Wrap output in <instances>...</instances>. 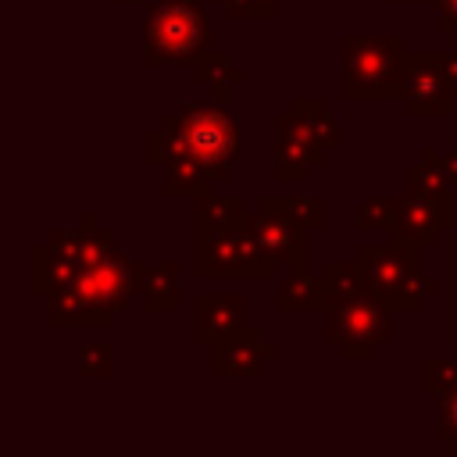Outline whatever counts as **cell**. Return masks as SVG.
I'll return each mask as SVG.
<instances>
[{
	"mask_svg": "<svg viewBox=\"0 0 457 457\" xmlns=\"http://www.w3.org/2000/svg\"><path fill=\"white\" fill-rule=\"evenodd\" d=\"M79 250H82V271L46 296V321L57 328H107L114 314H121L132 296H139V264L129 257L100 225L93 211L79 218Z\"/></svg>",
	"mask_w": 457,
	"mask_h": 457,
	"instance_id": "6da1fadb",
	"label": "cell"
},
{
	"mask_svg": "<svg viewBox=\"0 0 457 457\" xmlns=\"http://www.w3.org/2000/svg\"><path fill=\"white\" fill-rule=\"evenodd\" d=\"M161 129L168 136L164 196H204L243 157V121L218 100H182L179 114L161 118Z\"/></svg>",
	"mask_w": 457,
	"mask_h": 457,
	"instance_id": "7a4b0ae2",
	"label": "cell"
},
{
	"mask_svg": "<svg viewBox=\"0 0 457 457\" xmlns=\"http://www.w3.org/2000/svg\"><path fill=\"white\" fill-rule=\"evenodd\" d=\"M411 64L403 32H346L339 36V96L400 100Z\"/></svg>",
	"mask_w": 457,
	"mask_h": 457,
	"instance_id": "3957f363",
	"label": "cell"
},
{
	"mask_svg": "<svg viewBox=\"0 0 457 457\" xmlns=\"http://www.w3.org/2000/svg\"><path fill=\"white\" fill-rule=\"evenodd\" d=\"M211 4L207 0H146L143 61L146 68H193L211 50Z\"/></svg>",
	"mask_w": 457,
	"mask_h": 457,
	"instance_id": "277c9868",
	"label": "cell"
},
{
	"mask_svg": "<svg viewBox=\"0 0 457 457\" xmlns=\"http://www.w3.org/2000/svg\"><path fill=\"white\" fill-rule=\"evenodd\" d=\"M421 246L411 243H361L357 246V261L364 268V278L371 286V293L396 314H414L425 307L428 296L439 293V278L425 275L421 264Z\"/></svg>",
	"mask_w": 457,
	"mask_h": 457,
	"instance_id": "5b68a950",
	"label": "cell"
},
{
	"mask_svg": "<svg viewBox=\"0 0 457 457\" xmlns=\"http://www.w3.org/2000/svg\"><path fill=\"white\" fill-rule=\"evenodd\" d=\"M325 314L328 321H325L321 339L346 361H371L375 350L386 346L393 336V311L375 293L332 300Z\"/></svg>",
	"mask_w": 457,
	"mask_h": 457,
	"instance_id": "8992f818",
	"label": "cell"
},
{
	"mask_svg": "<svg viewBox=\"0 0 457 457\" xmlns=\"http://www.w3.org/2000/svg\"><path fill=\"white\" fill-rule=\"evenodd\" d=\"M193 271L200 278H278L282 268L246 228H236L193 236Z\"/></svg>",
	"mask_w": 457,
	"mask_h": 457,
	"instance_id": "52a82bcc",
	"label": "cell"
},
{
	"mask_svg": "<svg viewBox=\"0 0 457 457\" xmlns=\"http://www.w3.org/2000/svg\"><path fill=\"white\" fill-rule=\"evenodd\" d=\"M243 228L264 246V253L278 268H296V271L311 268V228L300 225L296 218H289L282 211L257 207V211H246Z\"/></svg>",
	"mask_w": 457,
	"mask_h": 457,
	"instance_id": "ba28073f",
	"label": "cell"
},
{
	"mask_svg": "<svg viewBox=\"0 0 457 457\" xmlns=\"http://www.w3.org/2000/svg\"><path fill=\"white\" fill-rule=\"evenodd\" d=\"M453 100H457V86L443 75L432 50H411V64L400 93L403 111L411 118H443V114L450 118Z\"/></svg>",
	"mask_w": 457,
	"mask_h": 457,
	"instance_id": "9c48e42d",
	"label": "cell"
},
{
	"mask_svg": "<svg viewBox=\"0 0 457 457\" xmlns=\"http://www.w3.org/2000/svg\"><path fill=\"white\" fill-rule=\"evenodd\" d=\"M82 271V250H79V228H54L43 243L32 246V293L54 296Z\"/></svg>",
	"mask_w": 457,
	"mask_h": 457,
	"instance_id": "30bf717a",
	"label": "cell"
},
{
	"mask_svg": "<svg viewBox=\"0 0 457 457\" xmlns=\"http://www.w3.org/2000/svg\"><path fill=\"white\" fill-rule=\"evenodd\" d=\"M278 350L271 343H264L257 325H243L221 339L211 343V375L218 378H243V375H257L268 361H275Z\"/></svg>",
	"mask_w": 457,
	"mask_h": 457,
	"instance_id": "8fae6325",
	"label": "cell"
},
{
	"mask_svg": "<svg viewBox=\"0 0 457 457\" xmlns=\"http://www.w3.org/2000/svg\"><path fill=\"white\" fill-rule=\"evenodd\" d=\"M246 325L243 293H196L193 296V343H214Z\"/></svg>",
	"mask_w": 457,
	"mask_h": 457,
	"instance_id": "7c38bea8",
	"label": "cell"
},
{
	"mask_svg": "<svg viewBox=\"0 0 457 457\" xmlns=\"http://www.w3.org/2000/svg\"><path fill=\"white\" fill-rule=\"evenodd\" d=\"M403 186H407V193H418L428 204H436L439 214H443V221H446V228H453V221H457V211H453L457 193H453L450 175L443 168V150L425 146L421 157L403 168Z\"/></svg>",
	"mask_w": 457,
	"mask_h": 457,
	"instance_id": "4fadbf2b",
	"label": "cell"
},
{
	"mask_svg": "<svg viewBox=\"0 0 457 457\" xmlns=\"http://www.w3.org/2000/svg\"><path fill=\"white\" fill-rule=\"evenodd\" d=\"M275 132H289V136H300V139H311L325 150H336L343 146V129L332 121L328 107L321 96H296L286 114L275 118Z\"/></svg>",
	"mask_w": 457,
	"mask_h": 457,
	"instance_id": "5bb4252c",
	"label": "cell"
},
{
	"mask_svg": "<svg viewBox=\"0 0 457 457\" xmlns=\"http://www.w3.org/2000/svg\"><path fill=\"white\" fill-rule=\"evenodd\" d=\"M443 232H446V221H443L439 207H436V204H428L425 196H418V193H407V189H403V196H400V211H396V221H393V228H389V239L428 250V246H436V243H439V236H443Z\"/></svg>",
	"mask_w": 457,
	"mask_h": 457,
	"instance_id": "9a60e30c",
	"label": "cell"
},
{
	"mask_svg": "<svg viewBox=\"0 0 457 457\" xmlns=\"http://www.w3.org/2000/svg\"><path fill=\"white\" fill-rule=\"evenodd\" d=\"M328 157L325 146L289 136V132H275V179L278 182H307L314 168H321Z\"/></svg>",
	"mask_w": 457,
	"mask_h": 457,
	"instance_id": "2e32d148",
	"label": "cell"
},
{
	"mask_svg": "<svg viewBox=\"0 0 457 457\" xmlns=\"http://www.w3.org/2000/svg\"><path fill=\"white\" fill-rule=\"evenodd\" d=\"M328 307V282L325 275H311L307 271H296L289 268L282 278H278V293H275V311L289 314V311H325Z\"/></svg>",
	"mask_w": 457,
	"mask_h": 457,
	"instance_id": "e0dca14e",
	"label": "cell"
},
{
	"mask_svg": "<svg viewBox=\"0 0 457 457\" xmlns=\"http://www.w3.org/2000/svg\"><path fill=\"white\" fill-rule=\"evenodd\" d=\"M246 225V204L243 196H193V236H214V232H236Z\"/></svg>",
	"mask_w": 457,
	"mask_h": 457,
	"instance_id": "ac0fdd59",
	"label": "cell"
},
{
	"mask_svg": "<svg viewBox=\"0 0 457 457\" xmlns=\"http://www.w3.org/2000/svg\"><path fill=\"white\" fill-rule=\"evenodd\" d=\"M139 296L146 311L168 314L179 307V264L175 261H157V264H139Z\"/></svg>",
	"mask_w": 457,
	"mask_h": 457,
	"instance_id": "d6986e66",
	"label": "cell"
},
{
	"mask_svg": "<svg viewBox=\"0 0 457 457\" xmlns=\"http://www.w3.org/2000/svg\"><path fill=\"white\" fill-rule=\"evenodd\" d=\"M189 71H193L196 86H211V100H218V104H225V96H228L232 86H243L246 82V68L236 64L228 54H221L214 46L204 50Z\"/></svg>",
	"mask_w": 457,
	"mask_h": 457,
	"instance_id": "ffe728a7",
	"label": "cell"
},
{
	"mask_svg": "<svg viewBox=\"0 0 457 457\" xmlns=\"http://www.w3.org/2000/svg\"><path fill=\"white\" fill-rule=\"evenodd\" d=\"M257 207L282 211V214L296 218L300 225H307L311 232H321L328 225V207H325L321 196H261Z\"/></svg>",
	"mask_w": 457,
	"mask_h": 457,
	"instance_id": "44dd1931",
	"label": "cell"
},
{
	"mask_svg": "<svg viewBox=\"0 0 457 457\" xmlns=\"http://www.w3.org/2000/svg\"><path fill=\"white\" fill-rule=\"evenodd\" d=\"M400 211V196H364L357 204V228H393Z\"/></svg>",
	"mask_w": 457,
	"mask_h": 457,
	"instance_id": "7402d4cb",
	"label": "cell"
},
{
	"mask_svg": "<svg viewBox=\"0 0 457 457\" xmlns=\"http://www.w3.org/2000/svg\"><path fill=\"white\" fill-rule=\"evenodd\" d=\"M421 389L436 393V396L457 389V357H425L421 361Z\"/></svg>",
	"mask_w": 457,
	"mask_h": 457,
	"instance_id": "603a6c76",
	"label": "cell"
},
{
	"mask_svg": "<svg viewBox=\"0 0 457 457\" xmlns=\"http://www.w3.org/2000/svg\"><path fill=\"white\" fill-rule=\"evenodd\" d=\"M79 371L82 375H111L114 371V350H111V343H86L79 350Z\"/></svg>",
	"mask_w": 457,
	"mask_h": 457,
	"instance_id": "cb8c5ba5",
	"label": "cell"
},
{
	"mask_svg": "<svg viewBox=\"0 0 457 457\" xmlns=\"http://www.w3.org/2000/svg\"><path fill=\"white\" fill-rule=\"evenodd\" d=\"M225 11L239 21H271L278 18V0H225Z\"/></svg>",
	"mask_w": 457,
	"mask_h": 457,
	"instance_id": "d4e9b609",
	"label": "cell"
},
{
	"mask_svg": "<svg viewBox=\"0 0 457 457\" xmlns=\"http://www.w3.org/2000/svg\"><path fill=\"white\" fill-rule=\"evenodd\" d=\"M439 443H457V389L439 396V428H436Z\"/></svg>",
	"mask_w": 457,
	"mask_h": 457,
	"instance_id": "484cf974",
	"label": "cell"
},
{
	"mask_svg": "<svg viewBox=\"0 0 457 457\" xmlns=\"http://www.w3.org/2000/svg\"><path fill=\"white\" fill-rule=\"evenodd\" d=\"M143 157H146L150 168H164V161H168V136H164L161 125L143 136Z\"/></svg>",
	"mask_w": 457,
	"mask_h": 457,
	"instance_id": "4316f807",
	"label": "cell"
},
{
	"mask_svg": "<svg viewBox=\"0 0 457 457\" xmlns=\"http://www.w3.org/2000/svg\"><path fill=\"white\" fill-rule=\"evenodd\" d=\"M439 18H436V32L439 36H453L457 32V0H432Z\"/></svg>",
	"mask_w": 457,
	"mask_h": 457,
	"instance_id": "83f0119b",
	"label": "cell"
},
{
	"mask_svg": "<svg viewBox=\"0 0 457 457\" xmlns=\"http://www.w3.org/2000/svg\"><path fill=\"white\" fill-rule=\"evenodd\" d=\"M432 57H436V64L443 68V75L457 86V50H432Z\"/></svg>",
	"mask_w": 457,
	"mask_h": 457,
	"instance_id": "f1b7e54d",
	"label": "cell"
},
{
	"mask_svg": "<svg viewBox=\"0 0 457 457\" xmlns=\"http://www.w3.org/2000/svg\"><path fill=\"white\" fill-rule=\"evenodd\" d=\"M443 168H446V175H450V186H453V193H457V146L443 150Z\"/></svg>",
	"mask_w": 457,
	"mask_h": 457,
	"instance_id": "f546056e",
	"label": "cell"
},
{
	"mask_svg": "<svg viewBox=\"0 0 457 457\" xmlns=\"http://www.w3.org/2000/svg\"><path fill=\"white\" fill-rule=\"evenodd\" d=\"M378 4H428V0H378Z\"/></svg>",
	"mask_w": 457,
	"mask_h": 457,
	"instance_id": "4dcf8cb0",
	"label": "cell"
},
{
	"mask_svg": "<svg viewBox=\"0 0 457 457\" xmlns=\"http://www.w3.org/2000/svg\"><path fill=\"white\" fill-rule=\"evenodd\" d=\"M450 121H453V129H457V100H453V111H450Z\"/></svg>",
	"mask_w": 457,
	"mask_h": 457,
	"instance_id": "1f68e13d",
	"label": "cell"
},
{
	"mask_svg": "<svg viewBox=\"0 0 457 457\" xmlns=\"http://www.w3.org/2000/svg\"><path fill=\"white\" fill-rule=\"evenodd\" d=\"M114 4H143V0H114Z\"/></svg>",
	"mask_w": 457,
	"mask_h": 457,
	"instance_id": "d6a6232c",
	"label": "cell"
},
{
	"mask_svg": "<svg viewBox=\"0 0 457 457\" xmlns=\"http://www.w3.org/2000/svg\"><path fill=\"white\" fill-rule=\"evenodd\" d=\"M207 4H225V0H207Z\"/></svg>",
	"mask_w": 457,
	"mask_h": 457,
	"instance_id": "836d02e7",
	"label": "cell"
}]
</instances>
